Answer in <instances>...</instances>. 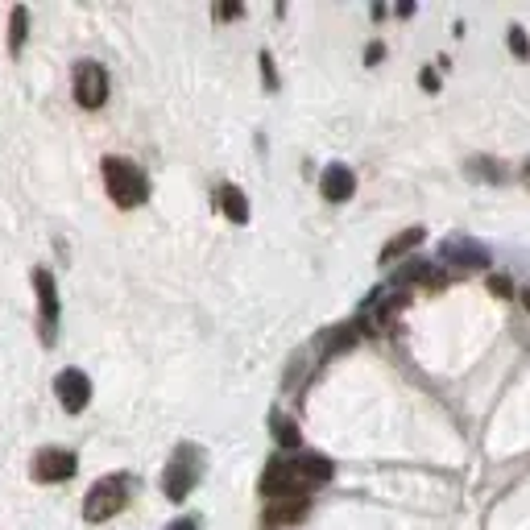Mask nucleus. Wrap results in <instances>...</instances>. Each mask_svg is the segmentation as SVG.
Instances as JSON below:
<instances>
[{
    "label": "nucleus",
    "mask_w": 530,
    "mask_h": 530,
    "mask_svg": "<svg viewBox=\"0 0 530 530\" xmlns=\"http://www.w3.org/2000/svg\"><path fill=\"white\" fill-rule=\"evenodd\" d=\"M270 427H274V440L282 443L286 452H298L303 448V435H298V422L295 419H286V414H270Z\"/></svg>",
    "instance_id": "14"
},
{
    "label": "nucleus",
    "mask_w": 530,
    "mask_h": 530,
    "mask_svg": "<svg viewBox=\"0 0 530 530\" xmlns=\"http://www.w3.org/2000/svg\"><path fill=\"white\" fill-rule=\"evenodd\" d=\"M54 393H59V402L67 414H83L91 402V377L79 374V369H62V374L54 377Z\"/></svg>",
    "instance_id": "9"
},
{
    "label": "nucleus",
    "mask_w": 530,
    "mask_h": 530,
    "mask_svg": "<svg viewBox=\"0 0 530 530\" xmlns=\"http://www.w3.org/2000/svg\"><path fill=\"white\" fill-rule=\"evenodd\" d=\"M319 195H324L327 203H348V199L356 195V175L348 166H340V162H332V166L324 170V178H319Z\"/></svg>",
    "instance_id": "10"
},
{
    "label": "nucleus",
    "mask_w": 530,
    "mask_h": 530,
    "mask_svg": "<svg viewBox=\"0 0 530 530\" xmlns=\"http://www.w3.org/2000/svg\"><path fill=\"white\" fill-rule=\"evenodd\" d=\"M382 54H385V50H382V46H377V42H374V46H369V54H364V62H369V67H374V62L382 59Z\"/></svg>",
    "instance_id": "24"
},
{
    "label": "nucleus",
    "mask_w": 530,
    "mask_h": 530,
    "mask_svg": "<svg viewBox=\"0 0 530 530\" xmlns=\"http://www.w3.org/2000/svg\"><path fill=\"white\" fill-rule=\"evenodd\" d=\"M440 261L443 265H456V270H485L489 265V249L472 236H448L440 245Z\"/></svg>",
    "instance_id": "8"
},
{
    "label": "nucleus",
    "mask_w": 530,
    "mask_h": 530,
    "mask_svg": "<svg viewBox=\"0 0 530 530\" xmlns=\"http://www.w3.org/2000/svg\"><path fill=\"white\" fill-rule=\"evenodd\" d=\"M199 477H203V452H199L195 443H178L166 472H162V493H166L170 501H183V497H191Z\"/></svg>",
    "instance_id": "3"
},
{
    "label": "nucleus",
    "mask_w": 530,
    "mask_h": 530,
    "mask_svg": "<svg viewBox=\"0 0 530 530\" xmlns=\"http://www.w3.org/2000/svg\"><path fill=\"white\" fill-rule=\"evenodd\" d=\"M25 33H30V9H25V5H13V13H9V54H21Z\"/></svg>",
    "instance_id": "15"
},
{
    "label": "nucleus",
    "mask_w": 530,
    "mask_h": 530,
    "mask_svg": "<svg viewBox=\"0 0 530 530\" xmlns=\"http://www.w3.org/2000/svg\"><path fill=\"white\" fill-rule=\"evenodd\" d=\"M336 464L319 452H298V456H274L261 472V497H286V493H307L315 485L332 481Z\"/></svg>",
    "instance_id": "1"
},
{
    "label": "nucleus",
    "mask_w": 530,
    "mask_h": 530,
    "mask_svg": "<svg viewBox=\"0 0 530 530\" xmlns=\"http://www.w3.org/2000/svg\"><path fill=\"white\" fill-rule=\"evenodd\" d=\"M522 303H526V311H530V290H526V295H522Z\"/></svg>",
    "instance_id": "25"
},
{
    "label": "nucleus",
    "mask_w": 530,
    "mask_h": 530,
    "mask_svg": "<svg viewBox=\"0 0 530 530\" xmlns=\"http://www.w3.org/2000/svg\"><path fill=\"white\" fill-rule=\"evenodd\" d=\"M241 13H245L241 5H220V9H216V17H220V21H228V17H241Z\"/></svg>",
    "instance_id": "21"
},
{
    "label": "nucleus",
    "mask_w": 530,
    "mask_h": 530,
    "mask_svg": "<svg viewBox=\"0 0 530 530\" xmlns=\"http://www.w3.org/2000/svg\"><path fill=\"white\" fill-rule=\"evenodd\" d=\"M419 83H422L427 91H435V88H440V79H435V71H422V75H419Z\"/></svg>",
    "instance_id": "22"
},
{
    "label": "nucleus",
    "mask_w": 530,
    "mask_h": 530,
    "mask_svg": "<svg viewBox=\"0 0 530 530\" xmlns=\"http://www.w3.org/2000/svg\"><path fill=\"white\" fill-rule=\"evenodd\" d=\"M307 510H311V497H307V493H286V497H274L265 506V522H270V526H290V522H298Z\"/></svg>",
    "instance_id": "11"
},
{
    "label": "nucleus",
    "mask_w": 530,
    "mask_h": 530,
    "mask_svg": "<svg viewBox=\"0 0 530 530\" xmlns=\"http://www.w3.org/2000/svg\"><path fill=\"white\" fill-rule=\"evenodd\" d=\"M422 236H427V228H419V224L406 228V232H398V236L390 241V245L382 249V265H393L398 257H406L411 249H419V245H422Z\"/></svg>",
    "instance_id": "12"
},
{
    "label": "nucleus",
    "mask_w": 530,
    "mask_h": 530,
    "mask_svg": "<svg viewBox=\"0 0 530 530\" xmlns=\"http://www.w3.org/2000/svg\"><path fill=\"white\" fill-rule=\"evenodd\" d=\"M33 290H38V315H42V344L59 340V286H54V274L50 270H33Z\"/></svg>",
    "instance_id": "6"
},
{
    "label": "nucleus",
    "mask_w": 530,
    "mask_h": 530,
    "mask_svg": "<svg viewBox=\"0 0 530 530\" xmlns=\"http://www.w3.org/2000/svg\"><path fill=\"white\" fill-rule=\"evenodd\" d=\"M510 54L518 62L530 59V38H526V30H522V25H510Z\"/></svg>",
    "instance_id": "18"
},
{
    "label": "nucleus",
    "mask_w": 530,
    "mask_h": 530,
    "mask_svg": "<svg viewBox=\"0 0 530 530\" xmlns=\"http://www.w3.org/2000/svg\"><path fill=\"white\" fill-rule=\"evenodd\" d=\"M220 207L232 224H249V199L241 187H220Z\"/></svg>",
    "instance_id": "13"
},
{
    "label": "nucleus",
    "mask_w": 530,
    "mask_h": 530,
    "mask_svg": "<svg viewBox=\"0 0 530 530\" xmlns=\"http://www.w3.org/2000/svg\"><path fill=\"white\" fill-rule=\"evenodd\" d=\"M75 472H79V460L67 448H42V452L33 456V481H42V485L71 481Z\"/></svg>",
    "instance_id": "7"
},
{
    "label": "nucleus",
    "mask_w": 530,
    "mask_h": 530,
    "mask_svg": "<svg viewBox=\"0 0 530 530\" xmlns=\"http://www.w3.org/2000/svg\"><path fill=\"white\" fill-rule=\"evenodd\" d=\"M261 75H265V88H278V75H274V59L261 54Z\"/></svg>",
    "instance_id": "20"
},
{
    "label": "nucleus",
    "mask_w": 530,
    "mask_h": 530,
    "mask_svg": "<svg viewBox=\"0 0 530 530\" xmlns=\"http://www.w3.org/2000/svg\"><path fill=\"white\" fill-rule=\"evenodd\" d=\"M398 282H427V286H443V274L431 261H406L398 270Z\"/></svg>",
    "instance_id": "16"
},
{
    "label": "nucleus",
    "mask_w": 530,
    "mask_h": 530,
    "mask_svg": "<svg viewBox=\"0 0 530 530\" xmlns=\"http://www.w3.org/2000/svg\"><path fill=\"white\" fill-rule=\"evenodd\" d=\"M104 166V187H109V199L117 207H141L149 199V183H146V175H141V166L137 162H128V157H104L99 162Z\"/></svg>",
    "instance_id": "2"
},
{
    "label": "nucleus",
    "mask_w": 530,
    "mask_h": 530,
    "mask_svg": "<svg viewBox=\"0 0 530 530\" xmlns=\"http://www.w3.org/2000/svg\"><path fill=\"white\" fill-rule=\"evenodd\" d=\"M526 183H530V162H526Z\"/></svg>",
    "instance_id": "26"
},
{
    "label": "nucleus",
    "mask_w": 530,
    "mask_h": 530,
    "mask_svg": "<svg viewBox=\"0 0 530 530\" xmlns=\"http://www.w3.org/2000/svg\"><path fill=\"white\" fill-rule=\"evenodd\" d=\"M489 295H497V298H510L514 295V282L506 274H493L489 278Z\"/></svg>",
    "instance_id": "19"
},
{
    "label": "nucleus",
    "mask_w": 530,
    "mask_h": 530,
    "mask_svg": "<svg viewBox=\"0 0 530 530\" xmlns=\"http://www.w3.org/2000/svg\"><path fill=\"white\" fill-rule=\"evenodd\" d=\"M468 175L472 178H485V183H506V170H501L497 162H489V157H472Z\"/></svg>",
    "instance_id": "17"
},
{
    "label": "nucleus",
    "mask_w": 530,
    "mask_h": 530,
    "mask_svg": "<svg viewBox=\"0 0 530 530\" xmlns=\"http://www.w3.org/2000/svg\"><path fill=\"white\" fill-rule=\"evenodd\" d=\"M166 530H199V522L195 518H178V522H170Z\"/></svg>",
    "instance_id": "23"
},
{
    "label": "nucleus",
    "mask_w": 530,
    "mask_h": 530,
    "mask_svg": "<svg viewBox=\"0 0 530 530\" xmlns=\"http://www.w3.org/2000/svg\"><path fill=\"white\" fill-rule=\"evenodd\" d=\"M75 99L88 112L104 109V99H109V71L99 67L96 59L75 62Z\"/></svg>",
    "instance_id": "5"
},
{
    "label": "nucleus",
    "mask_w": 530,
    "mask_h": 530,
    "mask_svg": "<svg viewBox=\"0 0 530 530\" xmlns=\"http://www.w3.org/2000/svg\"><path fill=\"white\" fill-rule=\"evenodd\" d=\"M125 506H128V477H120V472L117 477H99L88 489V497H83V518L109 522V518H117Z\"/></svg>",
    "instance_id": "4"
}]
</instances>
